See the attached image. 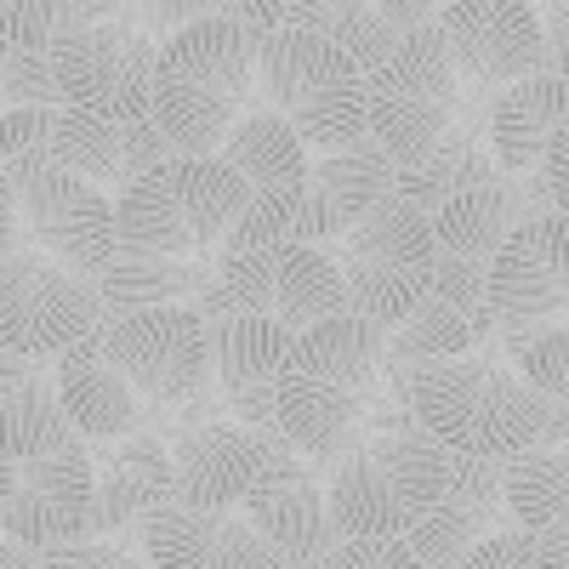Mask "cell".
Here are the masks:
<instances>
[{"label": "cell", "instance_id": "6da1fadb", "mask_svg": "<svg viewBox=\"0 0 569 569\" xmlns=\"http://www.w3.org/2000/svg\"><path fill=\"white\" fill-rule=\"evenodd\" d=\"M382 330L365 319H325L291 342L273 382V433L297 456L337 467L382 405Z\"/></svg>", "mask_w": 569, "mask_h": 569}, {"label": "cell", "instance_id": "7a4b0ae2", "mask_svg": "<svg viewBox=\"0 0 569 569\" xmlns=\"http://www.w3.org/2000/svg\"><path fill=\"white\" fill-rule=\"evenodd\" d=\"M246 109H257V34L240 18L211 7L160 40L149 120L160 126L171 160H217Z\"/></svg>", "mask_w": 569, "mask_h": 569}, {"label": "cell", "instance_id": "3957f363", "mask_svg": "<svg viewBox=\"0 0 569 569\" xmlns=\"http://www.w3.org/2000/svg\"><path fill=\"white\" fill-rule=\"evenodd\" d=\"M410 421L450 456L507 461L530 445H563L569 399H541L496 359H445L410 382Z\"/></svg>", "mask_w": 569, "mask_h": 569}, {"label": "cell", "instance_id": "277c9868", "mask_svg": "<svg viewBox=\"0 0 569 569\" xmlns=\"http://www.w3.org/2000/svg\"><path fill=\"white\" fill-rule=\"evenodd\" d=\"M485 109L490 103L467 98V86L456 80L433 23L410 29L393 46V58L376 74H365V137L388 154L393 171L427 160L461 126L485 131Z\"/></svg>", "mask_w": 569, "mask_h": 569}, {"label": "cell", "instance_id": "5b68a950", "mask_svg": "<svg viewBox=\"0 0 569 569\" xmlns=\"http://www.w3.org/2000/svg\"><path fill=\"white\" fill-rule=\"evenodd\" d=\"M257 109L297 131L308 160L342 154L365 137V74L297 23L257 34Z\"/></svg>", "mask_w": 569, "mask_h": 569}, {"label": "cell", "instance_id": "8992f818", "mask_svg": "<svg viewBox=\"0 0 569 569\" xmlns=\"http://www.w3.org/2000/svg\"><path fill=\"white\" fill-rule=\"evenodd\" d=\"M251 206V188L222 160H166L114 200V246L171 262H206Z\"/></svg>", "mask_w": 569, "mask_h": 569}, {"label": "cell", "instance_id": "52a82bcc", "mask_svg": "<svg viewBox=\"0 0 569 569\" xmlns=\"http://www.w3.org/2000/svg\"><path fill=\"white\" fill-rule=\"evenodd\" d=\"M445 490V450L410 427V433L353 445L325 479V512L337 541H405L410 525Z\"/></svg>", "mask_w": 569, "mask_h": 569}, {"label": "cell", "instance_id": "ba28073f", "mask_svg": "<svg viewBox=\"0 0 569 569\" xmlns=\"http://www.w3.org/2000/svg\"><path fill=\"white\" fill-rule=\"evenodd\" d=\"M325 257L342 273V297H348V319H365L376 330H393L433 279L439 246L427 217L405 200H382L370 206L337 246H325Z\"/></svg>", "mask_w": 569, "mask_h": 569}, {"label": "cell", "instance_id": "9c48e42d", "mask_svg": "<svg viewBox=\"0 0 569 569\" xmlns=\"http://www.w3.org/2000/svg\"><path fill=\"white\" fill-rule=\"evenodd\" d=\"M154 58H160V40L137 34L120 12L80 23L74 7H58V29H52V46H46L58 109L114 120V126L149 120Z\"/></svg>", "mask_w": 569, "mask_h": 569}, {"label": "cell", "instance_id": "30bf717a", "mask_svg": "<svg viewBox=\"0 0 569 569\" xmlns=\"http://www.w3.org/2000/svg\"><path fill=\"white\" fill-rule=\"evenodd\" d=\"M109 359V370L137 393V405L160 416L182 410L211 393V348H206V319L194 308H149L131 319H109L91 337Z\"/></svg>", "mask_w": 569, "mask_h": 569}, {"label": "cell", "instance_id": "8fae6325", "mask_svg": "<svg viewBox=\"0 0 569 569\" xmlns=\"http://www.w3.org/2000/svg\"><path fill=\"white\" fill-rule=\"evenodd\" d=\"M98 330H103V308L91 279L46 262L29 246L0 257V353L52 365L58 353L98 337Z\"/></svg>", "mask_w": 569, "mask_h": 569}, {"label": "cell", "instance_id": "7c38bea8", "mask_svg": "<svg viewBox=\"0 0 569 569\" xmlns=\"http://www.w3.org/2000/svg\"><path fill=\"white\" fill-rule=\"evenodd\" d=\"M433 29L456 80L479 103H496L507 86L547 74L541 18L530 0H450L433 12Z\"/></svg>", "mask_w": 569, "mask_h": 569}, {"label": "cell", "instance_id": "4fadbf2b", "mask_svg": "<svg viewBox=\"0 0 569 569\" xmlns=\"http://www.w3.org/2000/svg\"><path fill=\"white\" fill-rule=\"evenodd\" d=\"M12 217H18V240L40 251L46 262H58L80 279H98L103 262L114 257V200L86 188L80 177L46 166L23 182L7 188Z\"/></svg>", "mask_w": 569, "mask_h": 569}, {"label": "cell", "instance_id": "5bb4252c", "mask_svg": "<svg viewBox=\"0 0 569 569\" xmlns=\"http://www.w3.org/2000/svg\"><path fill=\"white\" fill-rule=\"evenodd\" d=\"M485 297L501 337L563 325V308H569V217L563 211L530 217L507 233L501 251L485 262Z\"/></svg>", "mask_w": 569, "mask_h": 569}, {"label": "cell", "instance_id": "9a60e30c", "mask_svg": "<svg viewBox=\"0 0 569 569\" xmlns=\"http://www.w3.org/2000/svg\"><path fill=\"white\" fill-rule=\"evenodd\" d=\"M0 536L23 552H52L69 541H91V450L63 445L12 472V496L0 512Z\"/></svg>", "mask_w": 569, "mask_h": 569}, {"label": "cell", "instance_id": "2e32d148", "mask_svg": "<svg viewBox=\"0 0 569 569\" xmlns=\"http://www.w3.org/2000/svg\"><path fill=\"white\" fill-rule=\"evenodd\" d=\"M262 439H268V456H262L257 485L240 501L246 507L240 518L273 547V558L319 563L337 547V530H330V512H325V485L279 433H262Z\"/></svg>", "mask_w": 569, "mask_h": 569}, {"label": "cell", "instance_id": "e0dca14e", "mask_svg": "<svg viewBox=\"0 0 569 569\" xmlns=\"http://www.w3.org/2000/svg\"><path fill=\"white\" fill-rule=\"evenodd\" d=\"M496 530H512L507 507H501V461L450 456L445 450V490L410 525L405 547L427 569H456L472 547H479L485 536H496Z\"/></svg>", "mask_w": 569, "mask_h": 569}, {"label": "cell", "instance_id": "ac0fdd59", "mask_svg": "<svg viewBox=\"0 0 569 569\" xmlns=\"http://www.w3.org/2000/svg\"><path fill=\"white\" fill-rule=\"evenodd\" d=\"M291 330L257 319V313H233V319H211L206 325V348H211V388L222 399V410L233 416V427L251 433H273V382L279 365L291 353Z\"/></svg>", "mask_w": 569, "mask_h": 569}, {"label": "cell", "instance_id": "d6986e66", "mask_svg": "<svg viewBox=\"0 0 569 569\" xmlns=\"http://www.w3.org/2000/svg\"><path fill=\"white\" fill-rule=\"evenodd\" d=\"M166 160H171V149H166L154 120L114 126V120H91V114H74V109L52 114V166L80 177L86 188H98L109 200H120L131 182H142Z\"/></svg>", "mask_w": 569, "mask_h": 569}, {"label": "cell", "instance_id": "ffe728a7", "mask_svg": "<svg viewBox=\"0 0 569 569\" xmlns=\"http://www.w3.org/2000/svg\"><path fill=\"white\" fill-rule=\"evenodd\" d=\"M268 456V439L233 421H200L182 427L171 445V501L200 512H240L246 490L257 485Z\"/></svg>", "mask_w": 569, "mask_h": 569}, {"label": "cell", "instance_id": "44dd1931", "mask_svg": "<svg viewBox=\"0 0 569 569\" xmlns=\"http://www.w3.org/2000/svg\"><path fill=\"white\" fill-rule=\"evenodd\" d=\"M149 569H273V547L240 512H200V507H154L137 530Z\"/></svg>", "mask_w": 569, "mask_h": 569}, {"label": "cell", "instance_id": "7402d4cb", "mask_svg": "<svg viewBox=\"0 0 569 569\" xmlns=\"http://www.w3.org/2000/svg\"><path fill=\"white\" fill-rule=\"evenodd\" d=\"M171 501V445L160 433H131L91 456V541L137 536L142 518Z\"/></svg>", "mask_w": 569, "mask_h": 569}, {"label": "cell", "instance_id": "603a6c76", "mask_svg": "<svg viewBox=\"0 0 569 569\" xmlns=\"http://www.w3.org/2000/svg\"><path fill=\"white\" fill-rule=\"evenodd\" d=\"M433 0H416V7L410 0H319V7L308 0V7H279V23L330 40L359 74H376L410 29L433 23Z\"/></svg>", "mask_w": 569, "mask_h": 569}, {"label": "cell", "instance_id": "cb8c5ba5", "mask_svg": "<svg viewBox=\"0 0 569 569\" xmlns=\"http://www.w3.org/2000/svg\"><path fill=\"white\" fill-rule=\"evenodd\" d=\"M52 382H58V405H63L80 445L86 439L91 445H120L131 433H149V410H142L137 393L109 370V359L91 348V337L52 359Z\"/></svg>", "mask_w": 569, "mask_h": 569}, {"label": "cell", "instance_id": "d4e9b609", "mask_svg": "<svg viewBox=\"0 0 569 569\" xmlns=\"http://www.w3.org/2000/svg\"><path fill=\"white\" fill-rule=\"evenodd\" d=\"M569 126V80L536 74L507 86L501 98L485 109V154L501 177H530L547 154V142Z\"/></svg>", "mask_w": 569, "mask_h": 569}, {"label": "cell", "instance_id": "484cf974", "mask_svg": "<svg viewBox=\"0 0 569 569\" xmlns=\"http://www.w3.org/2000/svg\"><path fill=\"white\" fill-rule=\"evenodd\" d=\"M63 445H80V439L58 405L52 365L0 353V461L23 467V461L52 456Z\"/></svg>", "mask_w": 569, "mask_h": 569}, {"label": "cell", "instance_id": "4316f807", "mask_svg": "<svg viewBox=\"0 0 569 569\" xmlns=\"http://www.w3.org/2000/svg\"><path fill=\"white\" fill-rule=\"evenodd\" d=\"M342 222L325 206V194L302 177L291 188H273V194H251V206L240 211V222L228 228L222 257H246V251H297V246H337Z\"/></svg>", "mask_w": 569, "mask_h": 569}, {"label": "cell", "instance_id": "83f0119b", "mask_svg": "<svg viewBox=\"0 0 569 569\" xmlns=\"http://www.w3.org/2000/svg\"><path fill=\"white\" fill-rule=\"evenodd\" d=\"M536 206H530V188L512 182V177H496L485 188H467V194H450L445 206L427 211V228H433V246L439 257H461V262H490L501 251V240L530 222Z\"/></svg>", "mask_w": 569, "mask_h": 569}, {"label": "cell", "instance_id": "f1b7e54d", "mask_svg": "<svg viewBox=\"0 0 569 569\" xmlns=\"http://www.w3.org/2000/svg\"><path fill=\"white\" fill-rule=\"evenodd\" d=\"M211 284V262H171V257H142V251H120L103 262V273L91 279L109 319H131V313H149V308H188L200 291Z\"/></svg>", "mask_w": 569, "mask_h": 569}, {"label": "cell", "instance_id": "f546056e", "mask_svg": "<svg viewBox=\"0 0 569 569\" xmlns=\"http://www.w3.org/2000/svg\"><path fill=\"white\" fill-rule=\"evenodd\" d=\"M58 29V7L40 0H0V114L12 109H58L46 46Z\"/></svg>", "mask_w": 569, "mask_h": 569}, {"label": "cell", "instance_id": "4dcf8cb0", "mask_svg": "<svg viewBox=\"0 0 569 569\" xmlns=\"http://www.w3.org/2000/svg\"><path fill=\"white\" fill-rule=\"evenodd\" d=\"M217 160L240 177L251 194H273V188H291V182L308 177V154H302L297 131L268 109H246L240 120H233Z\"/></svg>", "mask_w": 569, "mask_h": 569}, {"label": "cell", "instance_id": "1f68e13d", "mask_svg": "<svg viewBox=\"0 0 569 569\" xmlns=\"http://www.w3.org/2000/svg\"><path fill=\"white\" fill-rule=\"evenodd\" d=\"M501 507L507 525L541 536L552 525H569V461L563 445H530L501 461Z\"/></svg>", "mask_w": 569, "mask_h": 569}, {"label": "cell", "instance_id": "d6a6232c", "mask_svg": "<svg viewBox=\"0 0 569 569\" xmlns=\"http://www.w3.org/2000/svg\"><path fill=\"white\" fill-rule=\"evenodd\" d=\"M496 177H501V171H496L490 154H485V131L461 126V131H450L427 160H416L410 171H393V200H405V206H416V211L427 217L433 206H445L450 194L485 188V182H496Z\"/></svg>", "mask_w": 569, "mask_h": 569}, {"label": "cell", "instance_id": "836d02e7", "mask_svg": "<svg viewBox=\"0 0 569 569\" xmlns=\"http://www.w3.org/2000/svg\"><path fill=\"white\" fill-rule=\"evenodd\" d=\"M308 182L325 194V206L337 211V222H342V233H348L370 206H382V200L393 194V166H388V154L376 149L370 137H359L353 149H342V154L308 160Z\"/></svg>", "mask_w": 569, "mask_h": 569}, {"label": "cell", "instance_id": "e575fe53", "mask_svg": "<svg viewBox=\"0 0 569 569\" xmlns=\"http://www.w3.org/2000/svg\"><path fill=\"white\" fill-rule=\"evenodd\" d=\"M52 114L58 109H12L0 114V194L12 182L52 166Z\"/></svg>", "mask_w": 569, "mask_h": 569}, {"label": "cell", "instance_id": "d590c367", "mask_svg": "<svg viewBox=\"0 0 569 569\" xmlns=\"http://www.w3.org/2000/svg\"><path fill=\"white\" fill-rule=\"evenodd\" d=\"M507 359L518 365L512 376L541 399H569V337L563 325H541L525 337H507Z\"/></svg>", "mask_w": 569, "mask_h": 569}, {"label": "cell", "instance_id": "8d00e7d4", "mask_svg": "<svg viewBox=\"0 0 569 569\" xmlns=\"http://www.w3.org/2000/svg\"><path fill=\"white\" fill-rule=\"evenodd\" d=\"M427 297L445 302L467 330L472 342H485L496 319H490V297H485V262H461V257H439L433 262V279H427Z\"/></svg>", "mask_w": 569, "mask_h": 569}, {"label": "cell", "instance_id": "74e56055", "mask_svg": "<svg viewBox=\"0 0 569 569\" xmlns=\"http://www.w3.org/2000/svg\"><path fill=\"white\" fill-rule=\"evenodd\" d=\"M34 569H149V558L120 541H69L52 552H34Z\"/></svg>", "mask_w": 569, "mask_h": 569}, {"label": "cell", "instance_id": "f35d334b", "mask_svg": "<svg viewBox=\"0 0 569 569\" xmlns=\"http://www.w3.org/2000/svg\"><path fill=\"white\" fill-rule=\"evenodd\" d=\"M319 569H427L405 541H337Z\"/></svg>", "mask_w": 569, "mask_h": 569}, {"label": "cell", "instance_id": "ab89813d", "mask_svg": "<svg viewBox=\"0 0 569 569\" xmlns=\"http://www.w3.org/2000/svg\"><path fill=\"white\" fill-rule=\"evenodd\" d=\"M456 569H536V536L525 530H496L472 547Z\"/></svg>", "mask_w": 569, "mask_h": 569}, {"label": "cell", "instance_id": "60d3db41", "mask_svg": "<svg viewBox=\"0 0 569 569\" xmlns=\"http://www.w3.org/2000/svg\"><path fill=\"white\" fill-rule=\"evenodd\" d=\"M563 552H569V525H552L536 536V569H563Z\"/></svg>", "mask_w": 569, "mask_h": 569}, {"label": "cell", "instance_id": "b9f144b4", "mask_svg": "<svg viewBox=\"0 0 569 569\" xmlns=\"http://www.w3.org/2000/svg\"><path fill=\"white\" fill-rule=\"evenodd\" d=\"M23 240H18V217H12V200L0 194V257H12Z\"/></svg>", "mask_w": 569, "mask_h": 569}, {"label": "cell", "instance_id": "7bdbcfd3", "mask_svg": "<svg viewBox=\"0 0 569 569\" xmlns=\"http://www.w3.org/2000/svg\"><path fill=\"white\" fill-rule=\"evenodd\" d=\"M0 569H34V552H23L18 541L0 536Z\"/></svg>", "mask_w": 569, "mask_h": 569}, {"label": "cell", "instance_id": "ee69618b", "mask_svg": "<svg viewBox=\"0 0 569 569\" xmlns=\"http://www.w3.org/2000/svg\"><path fill=\"white\" fill-rule=\"evenodd\" d=\"M12 472H18L12 461H0V512H7V496H12Z\"/></svg>", "mask_w": 569, "mask_h": 569}, {"label": "cell", "instance_id": "f6af8a7d", "mask_svg": "<svg viewBox=\"0 0 569 569\" xmlns=\"http://www.w3.org/2000/svg\"><path fill=\"white\" fill-rule=\"evenodd\" d=\"M273 569H319V563H297V558H279Z\"/></svg>", "mask_w": 569, "mask_h": 569}]
</instances>
